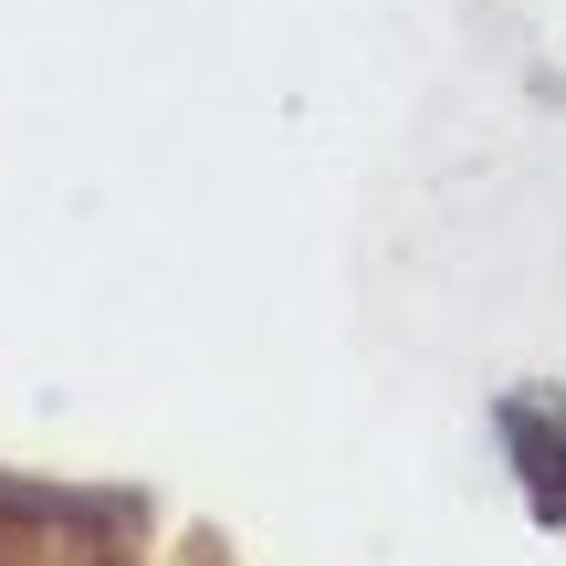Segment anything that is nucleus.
Segmentation results:
<instances>
[{
    "mask_svg": "<svg viewBox=\"0 0 566 566\" xmlns=\"http://www.w3.org/2000/svg\"><path fill=\"white\" fill-rule=\"evenodd\" d=\"M504 430H514V472H525L535 514H546V525H566V430H546V409H535V399H514Z\"/></svg>",
    "mask_w": 566,
    "mask_h": 566,
    "instance_id": "obj_1",
    "label": "nucleus"
}]
</instances>
